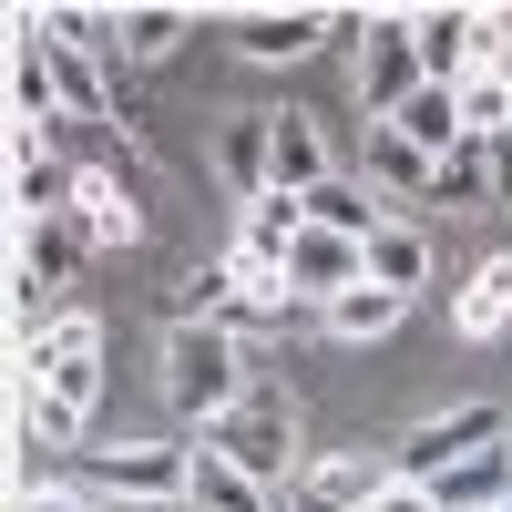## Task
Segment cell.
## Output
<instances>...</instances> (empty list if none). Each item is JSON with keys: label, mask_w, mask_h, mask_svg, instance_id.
<instances>
[{"label": "cell", "mask_w": 512, "mask_h": 512, "mask_svg": "<svg viewBox=\"0 0 512 512\" xmlns=\"http://www.w3.org/2000/svg\"><path fill=\"white\" fill-rule=\"evenodd\" d=\"M246 400V349L236 328H164V410L216 431V420Z\"/></svg>", "instance_id": "cell-1"}, {"label": "cell", "mask_w": 512, "mask_h": 512, "mask_svg": "<svg viewBox=\"0 0 512 512\" xmlns=\"http://www.w3.org/2000/svg\"><path fill=\"white\" fill-rule=\"evenodd\" d=\"M205 441H216V451L236 461L246 482H267V492H297V420H287V400H277V390H246V400H236V410H226Z\"/></svg>", "instance_id": "cell-2"}, {"label": "cell", "mask_w": 512, "mask_h": 512, "mask_svg": "<svg viewBox=\"0 0 512 512\" xmlns=\"http://www.w3.org/2000/svg\"><path fill=\"white\" fill-rule=\"evenodd\" d=\"M21 369H31V390H52V400H72V410H93V390H103V318L62 308L41 338H21Z\"/></svg>", "instance_id": "cell-3"}, {"label": "cell", "mask_w": 512, "mask_h": 512, "mask_svg": "<svg viewBox=\"0 0 512 512\" xmlns=\"http://www.w3.org/2000/svg\"><path fill=\"white\" fill-rule=\"evenodd\" d=\"M431 72H420V41H410V11H369V52H359V113L369 123H400Z\"/></svg>", "instance_id": "cell-4"}, {"label": "cell", "mask_w": 512, "mask_h": 512, "mask_svg": "<svg viewBox=\"0 0 512 512\" xmlns=\"http://www.w3.org/2000/svg\"><path fill=\"white\" fill-rule=\"evenodd\" d=\"M472 451H502V410H492V400L431 410V420H420V431L400 441V461H390V472H400V482H441V472H461Z\"/></svg>", "instance_id": "cell-5"}, {"label": "cell", "mask_w": 512, "mask_h": 512, "mask_svg": "<svg viewBox=\"0 0 512 512\" xmlns=\"http://www.w3.org/2000/svg\"><path fill=\"white\" fill-rule=\"evenodd\" d=\"M93 472L113 502H134V512H164V502H185V472H195V451H164V441H123V451H93Z\"/></svg>", "instance_id": "cell-6"}, {"label": "cell", "mask_w": 512, "mask_h": 512, "mask_svg": "<svg viewBox=\"0 0 512 512\" xmlns=\"http://www.w3.org/2000/svg\"><path fill=\"white\" fill-rule=\"evenodd\" d=\"M349 21H359V11H236L226 41H236L246 62H308L318 41H328V31H349Z\"/></svg>", "instance_id": "cell-7"}, {"label": "cell", "mask_w": 512, "mask_h": 512, "mask_svg": "<svg viewBox=\"0 0 512 512\" xmlns=\"http://www.w3.org/2000/svg\"><path fill=\"white\" fill-rule=\"evenodd\" d=\"M11 123H62V93H52V31L41 11H11Z\"/></svg>", "instance_id": "cell-8"}, {"label": "cell", "mask_w": 512, "mask_h": 512, "mask_svg": "<svg viewBox=\"0 0 512 512\" xmlns=\"http://www.w3.org/2000/svg\"><path fill=\"white\" fill-rule=\"evenodd\" d=\"M379 461L369 451H328V461H308V472H297V492H287V512H369L379 502Z\"/></svg>", "instance_id": "cell-9"}, {"label": "cell", "mask_w": 512, "mask_h": 512, "mask_svg": "<svg viewBox=\"0 0 512 512\" xmlns=\"http://www.w3.org/2000/svg\"><path fill=\"white\" fill-rule=\"evenodd\" d=\"M410 41H420V72H431L441 93L482 72V11H410Z\"/></svg>", "instance_id": "cell-10"}, {"label": "cell", "mask_w": 512, "mask_h": 512, "mask_svg": "<svg viewBox=\"0 0 512 512\" xmlns=\"http://www.w3.org/2000/svg\"><path fill=\"white\" fill-rule=\"evenodd\" d=\"M216 164H226V185H236V205H256V195H277V113H236L226 134H216Z\"/></svg>", "instance_id": "cell-11"}, {"label": "cell", "mask_w": 512, "mask_h": 512, "mask_svg": "<svg viewBox=\"0 0 512 512\" xmlns=\"http://www.w3.org/2000/svg\"><path fill=\"white\" fill-rule=\"evenodd\" d=\"M185 512H277L267 482H246L216 441H195V472H185Z\"/></svg>", "instance_id": "cell-12"}, {"label": "cell", "mask_w": 512, "mask_h": 512, "mask_svg": "<svg viewBox=\"0 0 512 512\" xmlns=\"http://www.w3.org/2000/svg\"><path fill=\"white\" fill-rule=\"evenodd\" d=\"M369 287H390V297H420L431 287V236H420L410 216H390L369 236Z\"/></svg>", "instance_id": "cell-13"}, {"label": "cell", "mask_w": 512, "mask_h": 512, "mask_svg": "<svg viewBox=\"0 0 512 512\" xmlns=\"http://www.w3.org/2000/svg\"><path fill=\"white\" fill-rule=\"evenodd\" d=\"M451 328H461V338H502V328H512V256H482V267L461 277Z\"/></svg>", "instance_id": "cell-14"}, {"label": "cell", "mask_w": 512, "mask_h": 512, "mask_svg": "<svg viewBox=\"0 0 512 512\" xmlns=\"http://www.w3.org/2000/svg\"><path fill=\"white\" fill-rule=\"evenodd\" d=\"M72 226H82V246H134V236H144V205L123 195L113 175H82V195H72Z\"/></svg>", "instance_id": "cell-15"}, {"label": "cell", "mask_w": 512, "mask_h": 512, "mask_svg": "<svg viewBox=\"0 0 512 512\" xmlns=\"http://www.w3.org/2000/svg\"><path fill=\"white\" fill-rule=\"evenodd\" d=\"M308 226H318V236H349V246H369L379 226H390V205H379L369 185H349V175H328V185L308 195Z\"/></svg>", "instance_id": "cell-16"}, {"label": "cell", "mask_w": 512, "mask_h": 512, "mask_svg": "<svg viewBox=\"0 0 512 512\" xmlns=\"http://www.w3.org/2000/svg\"><path fill=\"white\" fill-rule=\"evenodd\" d=\"M431 492H441V512H512V451H472Z\"/></svg>", "instance_id": "cell-17"}, {"label": "cell", "mask_w": 512, "mask_h": 512, "mask_svg": "<svg viewBox=\"0 0 512 512\" xmlns=\"http://www.w3.org/2000/svg\"><path fill=\"white\" fill-rule=\"evenodd\" d=\"M328 185V134L318 113H277V195H318Z\"/></svg>", "instance_id": "cell-18"}, {"label": "cell", "mask_w": 512, "mask_h": 512, "mask_svg": "<svg viewBox=\"0 0 512 512\" xmlns=\"http://www.w3.org/2000/svg\"><path fill=\"white\" fill-rule=\"evenodd\" d=\"M431 175H441V164L420 154L400 123H369V185H390V195H420V205H431Z\"/></svg>", "instance_id": "cell-19"}, {"label": "cell", "mask_w": 512, "mask_h": 512, "mask_svg": "<svg viewBox=\"0 0 512 512\" xmlns=\"http://www.w3.org/2000/svg\"><path fill=\"white\" fill-rule=\"evenodd\" d=\"M72 246H82L72 216H31V226H11V267H31L41 287H62L72 277Z\"/></svg>", "instance_id": "cell-20"}, {"label": "cell", "mask_w": 512, "mask_h": 512, "mask_svg": "<svg viewBox=\"0 0 512 512\" xmlns=\"http://www.w3.org/2000/svg\"><path fill=\"white\" fill-rule=\"evenodd\" d=\"M400 318H410V297H390V287H349L318 328H328V338H349V349H369V338H390Z\"/></svg>", "instance_id": "cell-21"}, {"label": "cell", "mask_w": 512, "mask_h": 512, "mask_svg": "<svg viewBox=\"0 0 512 512\" xmlns=\"http://www.w3.org/2000/svg\"><path fill=\"white\" fill-rule=\"evenodd\" d=\"M185 31H195V11H175V0H144V11H123V62H164Z\"/></svg>", "instance_id": "cell-22"}, {"label": "cell", "mask_w": 512, "mask_h": 512, "mask_svg": "<svg viewBox=\"0 0 512 512\" xmlns=\"http://www.w3.org/2000/svg\"><path fill=\"white\" fill-rule=\"evenodd\" d=\"M431 205H492V144H451L431 175Z\"/></svg>", "instance_id": "cell-23"}, {"label": "cell", "mask_w": 512, "mask_h": 512, "mask_svg": "<svg viewBox=\"0 0 512 512\" xmlns=\"http://www.w3.org/2000/svg\"><path fill=\"white\" fill-rule=\"evenodd\" d=\"M82 420H93V410H72V400H52V390H21V431H31L41 451H72Z\"/></svg>", "instance_id": "cell-24"}, {"label": "cell", "mask_w": 512, "mask_h": 512, "mask_svg": "<svg viewBox=\"0 0 512 512\" xmlns=\"http://www.w3.org/2000/svg\"><path fill=\"white\" fill-rule=\"evenodd\" d=\"M369 512H441V492H431V482H400V472H390Z\"/></svg>", "instance_id": "cell-25"}, {"label": "cell", "mask_w": 512, "mask_h": 512, "mask_svg": "<svg viewBox=\"0 0 512 512\" xmlns=\"http://www.w3.org/2000/svg\"><path fill=\"white\" fill-rule=\"evenodd\" d=\"M492 205H512V134H492Z\"/></svg>", "instance_id": "cell-26"}]
</instances>
